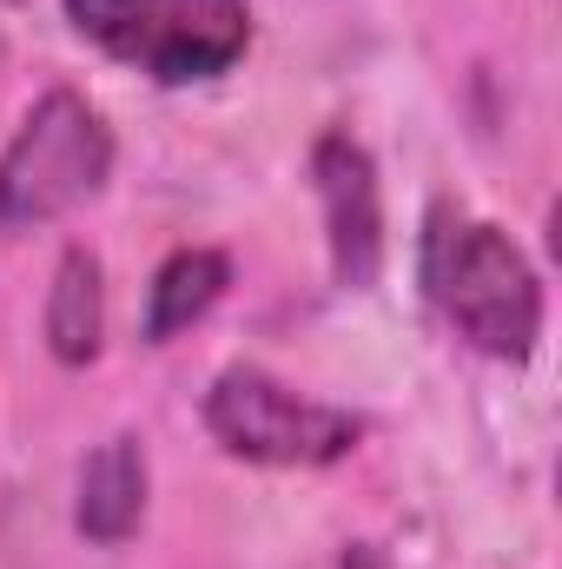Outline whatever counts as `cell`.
I'll return each instance as SVG.
<instances>
[{
  "label": "cell",
  "mask_w": 562,
  "mask_h": 569,
  "mask_svg": "<svg viewBox=\"0 0 562 569\" xmlns=\"http://www.w3.org/2000/svg\"><path fill=\"white\" fill-rule=\"evenodd\" d=\"M423 291L443 311V325L476 345L483 358L523 365L543 338V284L530 259L510 246V232L483 219L436 212L423 232Z\"/></svg>",
  "instance_id": "1"
},
{
  "label": "cell",
  "mask_w": 562,
  "mask_h": 569,
  "mask_svg": "<svg viewBox=\"0 0 562 569\" xmlns=\"http://www.w3.org/2000/svg\"><path fill=\"white\" fill-rule=\"evenodd\" d=\"M145 490H152V470H145L140 437H107L87 463H80V497H73V530L100 550L127 543L145 523Z\"/></svg>",
  "instance_id": "6"
},
{
  "label": "cell",
  "mask_w": 562,
  "mask_h": 569,
  "mask_svg": "<svg viewBox=\"0 0 562 569\" xmlns=\"http://www.w3.org/2000/svg\"><path fill=\"white\" fill-rule=\"evenodd\" d=\"M67 20L159 87L219 80L252 47V0H67Z\"/></svg>",
  "instance_id": "2"
},
{
  "label": "cell",
  "mask_w": 562,
  "mask_h": 569,
  "mask_svg": "<svg viewBox=\"0 0 562 569\" xmlns=\"http://www.w3.org/2000/svg\"><path fill=\"white\" fill-rule=\"evenodd\" d=\"M113 172V133L107 120L73 93L53 87L20 120V133L0 152V232H33L93 199Z\"/></svg>",
  "instance_id": "3"
},
{
  "label": "cell",
  "mask_w": 562,
  "mask_h": 569,
  "mask_svg": "<svg viewBox=\"0 0 562 569\" xmlns=\"http://www.w3.org/2000/svg\"><path fill=\"white\" fill-rule=\"evenodd\" d=\"M311 186L331 239V272L344 291H371L384 272V199H378V166L351 133H324L311 146Z\"/></svg>",
  "instance_id": "5"
},
{
  "label": "cell",
  "mask_w": 562,
  "mask_h": 569,
  "mask_svg": "<svg viewBox=\"0 0 562 569\" xmlns=\"http://www.w3.org/2000/svg\"><path fill=\"white\" fill-rule=\"evenodd\" d=\"M205 430L232 457L272 463V470L338 463L364 437V425L351 411L318 405V398H298L291 385H279L272 371H252V365H232V371L212 378V391H205Z\"/></svg>",
  "instance_id": "4"
},
{
  "label": "cell",
  "mask_w": 562,
  "mask_h": 569,
  "mask_svg": "<svg viewBox=\"0 0 562 569\" xmlns=\"http://www.w3.org/2000/svg\"><path fill=\"white\" fill-rule=\"evenodd\" d=\"M232 284V259L212 252V246H185L172 252L159 272H152V291H145V338L152 345H172L179 331H192Z\"/></svg>",
  "instance_id": "8"
},
{
  "label": "cell",
  "mask_w": 562,
  "mask_h": 569,
  "mask_svg": "<svg viewBox=\"0 0 562 569\" xmlns=\"http://www.w3.org/2000/svg\"><path fill=\"white\" fill-rule=\"evenodd\" d=\"M338 569H391V557H384L378 543H351V550L338 557Z\"/></svg>",
  "instance_id": "9"
},
{
  "label": "cell",
  "mask_w": 562,
  "mask_h": 569,
  "mask_svg": "<svg viewBox=\"0 0 562 569\" xmlns=\"http://www.w3.org/2000/svg\"><path fill=\"white\" fill-rule=\"evenodd\" d=\"M100 338H107V279H100V259L73 246L53 266V291H47V351L80 371L100 358Z\"/></svg>",
  "instance_id": "7"
}]
</instances>
